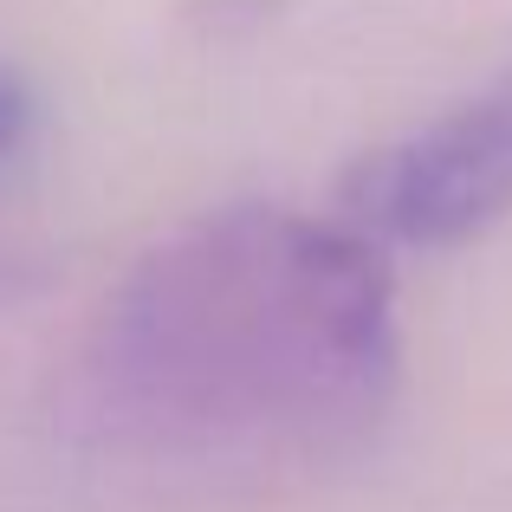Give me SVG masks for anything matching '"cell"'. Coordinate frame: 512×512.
I'll list each match as a JSON object with an SVG mask.
<instances>
[{
	"label": "cell",
	"mask_w": 512,
	"mask_h": 512,
	"mask_svg": "<svg viewBox=\"0 0 512 512\" xmlns=\"http://www.w3.org/2000/svg\"><path fill=\"white\" fill-rule=\"evenodd\" d=\"M396 376L383 247L338 214L234 201L117 279L78 344L72 415L156 474L266 487L357 454Z\"/></svg>",
	"instance_id": "1"
},
{
	"label": "cell",
	"mask_w": 512,
	"mask_h": 512,
	"mask_svg": "<svg viewBox=\"0 0 512 512\" xmlns=\"http://www.w3.org/2000/svg\"><path fill=\"white\" fill-rule=\"evenodd\" d=\"M33 117H39V104H33V91L20 85V78L0 65V175H7V163L33 143Z\"/></svg>",
	"instance_id": "3"
},
{
	"label": "cell",
	"mask_w": 512,
	"mask_h": 512,
	"mask_svg": "<svg viewBox=\"0 0 512 512\" xmlns=\"http://www.w3.org/2000/svg\"><path fill=\"white\" fill-rule=\"evenodd\" d=\"M512 214V72L344 169L338 221L370 247H467Z\"/></svg>",
	"instance_id": "2"
},
{
	"label": "cell",
	"mask_w": 512,
	"mask_h": 512,
	"mask_svg": "<svg viewBox=\"0 0 512 512\" xmlns=\"http://www.w3.org/2000/svg\"><path fill=\"white\" fill-rule=\"evenodd\" d=\"M52 286V266L39 253H7L0 247V312H20Z\"/></svg>",
	"instance_id": "4"
}]
</instances>
